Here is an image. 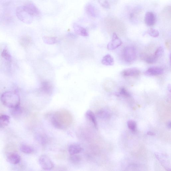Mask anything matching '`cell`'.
<instances>
[{"label":"cell","instance_id":"obj_23","mask_svg":"<svg viewBox=\"0 0 171 171\" xmlns=\"http://www.w3.org/2000/svg\"><path fill=\"white\" fill-rule=\"evenodd\" d=\"M143 59L147 63L152 64L156 62L157 59L154 55H146L143 57Z\"/></svg>","mask_w":171,"mask_h":171},{"label":"cell","instance_id":"obj_11","mask_svg":"<svg viewBox=\"0 0 171 171\" xmlns=\"http://www.w3.org/2000/svg\"><path fill=\"white\" fill-rule=\"evenodd\" d=\"M145 21L146 24L149 26H152L155 24L156 18L154 13L151 12H147L145 15Z\"/></svg>","mask_w":171,"mask_h":171},{"label":"cell","instance_id":"obj_21","mask_svg":"<svg viewBox=\"0 0 171 171\" xmlns=\"http://www.w3.org/2000/svg\"><path fill=\"white\" fill-rule=\"evenodd\" d=\"M161 15L163 18L167 19H171V7L167 6L163 9L161 13Z\"/></svg>","mask_w":171,"mask_h":171},{"label":"cell","instance_id":"obj_34","mask_svg":"<svg viewBox=\"0 0 171 171\" xmlns=\"http://www.w3.org/2000/svg\"><path fill=\"white\" fill-rule=\"evenodd\" d=\"M167 126H168L169 128H171V122H169L168 123H167Z\"/></svg>","mask_w":171,"mask_h":171},{"label":"cell","instance_id":"obj_1","mask_svg":"<svg viewBox=\"0 0 171 171\" xmlns=\"http://www.w3.org/2000/svg\"><path fill=\"white\" fill-rule=\"evenodd\" d=\"M72 117L67 112L58 111L52 116L51 122L55 128L60 129H65L71 123Z\"/></svg>","mask_w":171,"mask_h":171},{"label":"cell","instance_id":"obj_22","mask_svg":"<svg viewBox=\"0 0 171 171\" xmlns=\"http://www.w3.org/2000/svg\"><path fill=\"white\" fill-rule=\"evenodd\" d=\"M20 150L23 153L30 154L34 151V149L32 147L26 145H22L20 147Z\"/></svg>","mask_w":171,"mask_h":171},{"label":"cell","instance_id":"obj_35","mask_svg":"<svg viewBox=\"0 0 171 171\" xmlns=\"http://www.w3.org/2000/svg\"><path fill=\"white\" fill-rule=\"evenodd\" d=\"M168 90L170 92V90H171V86L170 85H168Z\"/></svg>","mask_w":171,"mask_h":171},{"label":"cell","instance_id":"obj_30","mask_svg":"<svg viewBox=\"0 0 171 171\" xmlns=\"http://www.w3.org/2000/svg\"><path fill=\"white\" fill-rule=\"evenodd\" d=\"M120 93L121 95L126 97H128L131 96L129 92L124 87L120 89Z\"/></svg>","mask_w":171,"mask_h":171},{"label":"cell","instance_id":"obj_19","mask_svg":"<svg viewBox=\"0 0 171 171\" xmlns=\"http://www.w3.org/2000/svg\"><path fill=\"white\" fill-rule=\"evenodd\" d=\"M32 42V39L28 36H24L22 37L20 40V44L23 47H28Z\"/></svg>","mask_w":171,"mask_h":171},{"label":"cell","instance_id":"obj_31","mask_svg":"<svg viewBox=\"0 0 171 171\" xmlns=\"http://www.w3.org/2000/svg\"><path fill=\"white\" fill-rule=\"evenodd\" d=\"M101 5L103 8L106 9H109L110 6L108 1H105L103 3H101Z\"/></svg>","mask_w":171,"mask_h":171},{"label":"cell","instance_id":"obj_17","mask_svg":"<svg viewBox=\"0 0 171 171\" xmlns=\"http://www.w3.org/2000/svg\"><path fill=\"white\" fill-rule=\"evenodd\" d=\"M101 63L104 65L113 66L115 63V61L112 56L108 54L103 57Z\"/></svg>","mask_w":171,"mask_h":171},{"label":"cell","instance_id":"obj_26","mask_svg":"<svg viewBox=\"0 0 171 171\" xmlns=\"http://www.w3.org/2000/svg\"><path fill=\"white\" fill-rule=\"evenodd\" d=\"M2 56L3 58L9 62H11L12 59L11 55L8 50L5 49L3 50L2 53Z\"/></svg>","mask_w":171,"mask_h":171},{"label":"cell","instance_id":"obj_32","mask_svg":"<svg viewBox=\"0 0 171 171\" xmlns=\"http://www.w3.org/2000/svg\"><path fill=\"white\" fill-rule=\"evenodd\" d=\"M166 46L167 49L170 50L171 49V41L170 39L167 40L166 41Z\"/></svg>","mask_w":171,"mask_h":171},{"label":"cell","instance_id":"obj_13","mask_svg":"<svg viewBox=\"0 0 171 171\" xmlns=\"http://www.w3.org/2000/svg\"><path fill=\"white\" fill-rule=\"evenodd\" d=\"M140 73L139 69L136 68H131L124 70L122 72V74L125 77H133L139 76Z\"/></svg>","mask_w":171,"mask_h":171},{"label":"cell","instance_id":"obj_28","mask_svg":"<svg viewBox=\"0 0 171 171\" xmlns=\"http://www.w3.org/2000/svg\"><path fill=\"white\" fill-rule=\"evenodd\" d=\"M127 125L129 128L135 132L136 130V124L135 122L133 121V120H130L127 122Z\"/></svg>","mask_w":171,"mask_h":171},{"label":"cell","instance_id":"obj_16","mask_svg":"<svg viewBox=\"0 0 171 171\" xmlns=\"http://www.w3.org/2000/svg\"><path fill=\"white\" fill-rule=\"evenodd\" d=\"M86 116L93 123L95 128H97V123L95 114L91 110H89L86 113Z\"/></svg>","mask_w":171,"mask_h":171},{"label":"cell","instance_id":"obj_18","mask_svg":"<svg viewBox=\"0 0 171 171\" xmlns=\"http://www.w3.org/2000/svg\"><path fill=\"white\" fill-rule=\"evenodd\" d=\"M10 117L6 115H3L0 116V127L2 128L9 125L10 123Z\"/></svg>","mask_w":171,"mask_h":171},{"label":"cell","instance_id":"obj_9","mask_svg":"<svg viewBox=\"0 0 171 171\" xmlns=\"http://www.w3.org/2000/svg\"><path fill=\"white\" fill-rule=\"evenodd\" d=\"M163 69L159 67H152L147 69L145 74L147 76H156L162 74Z\"/></svg>","mask_w":171,"mask_h":171},{"label":"cell","instance_id":"obj_10","mask_svg":"<svg viewBox=\"0 0 171 171\" xmlns=\"http://www.w3.org/2000/svg\"><path fill=\"white\" fill-rule=\"evenodd\" d=\"M85 10L87 14L91 17L96 18L98 15V12L95 7L91 3L87 4Z\"/></svg>","mask_w":171,"mask_h":171},{"label":"cell","instance_id":"obj_33","mask_svg":"<svg viewBox=\"0 0 171 171\" xmlns=\"http://www.w3.org/2000/svg\"><path fill=\"white\" fill-rule=\"evenodd\" d=\"M147 135H150L153 136L155 135V134L153 132H147Z\"/></svg>","mask_w":171,"mask_h":171},{"label":"cell","instance_id":"obj_6","mask_svg":"<svg viewBox=\"0 0 171 171\" xmlns=\"http://www.w3.org/2000/svg\"><path fill=\"white\" fill-rule=\"evenodd\" d=\"M39 165L42 168L45 170H50L54 167V164L52 160L47 156L43 155L39 159Z\"/></svg>","mask_w":171,"mask_h":171},{"label":"cell","instance_id":"obj_3","mask_svg":"<svg viewBox=\"0 0 171 171\" xmlns=\"http://www.w3.org/2000/svg\"><path fill=\"white\" fill-rule=\"evenodd\" d=\"M123 56L124 60L127 62L130 63L135 61L137 57L136 48L133 46H126L123 50Z\"/></svg>","mask_w":171,"mask_h":171},{"label":"cell","instance_id":"obj_4","mask_svg":"<svg viewBox=\"0 0 171 171\" xmlns=\"http://www.w3.org/2000/svg\"><path fill=\"white\" fill-rule=\"evenodd\" d=\"M16 15L20 21L27 24H31L32 22V16L26 12L22 6H19L16 10Z\"/></svg>","mask_w":171,"mask_h":171},{"label":"cell","instance_id":"obj_20","mask_svg":"<svg viewBox=\"0 0 171 171\" xmlns=\"http://www.w3.org/2000/svg\"><path fill=\"white\" fill-rule=\"evenodd\" d=\"M43 40L46 44L48 45L54 44L58 42L57 38L55 36H45L43 37Z\"/></svg>","mask_w":171,"mask_h":171},{"label":"cell","instance_id":"obj_27","mask_svg":"<svg viewBox=\"0 0 171 171\" xmlns=\"http://www.w3.org/2000/svg\"><path fill=\"white\" fill-rule=\"evenodd\" d=\"M163 53V48L162 46H160L157 49L154 55L156 58L157 59L162 55Z\"/></svg>","mask_w":171,"mask_h":171},{"label":"cell","instance_id":"obj_5","mask_svg":"<svg viewBox=\"0 0 171 171\" xmlns=\"http://www.w3.org/2000/svg\"><path fill=\"white\" fill-rule=\"evenodd\" d=\"M22 7L26 12L32 16H38L40 14V12L37 7L32 1L27 2Z\"/></svg>","mask_w":171,"mask_h":171},{"label":"cell","instance_id":"obj_15","mask_svg":"<svg viewBox=\"0 0 171 171\" xmlns=\"http://www.w3.org/2000/svg\"><path fill=\"white\" fill-rule=\"evenodd\" d=\"M7 159L9 162L13 165L18 164L21 161V157L18 154L15 153L9 154Z\"/></svg>","mask_w":171,"mask_h":171},{"label":"cell","instance_id":"obj_29","mask_svg":"<svg viewBox=\"0 0 171 171\" xmlns=\"http://www.w3.org/2000/svg\"><path fill=\"white\" fill-rule=\"evenodd\" d=\"M148 34L154 38H156L159 36V32L157 30L155 29H150L147 32Z\"/></svg>","mask_w":171,"mask_h":171},{"label":"cell","instance_id":"obj_14","mask_svg":"<svg viewBox=\"0 0 171 171\" xmlns=\"http://www.w3.org/2000/svg\"><path fill=\"white\" fill-rule=\"evenodd\" d=\"M73 28L77 34L83 36H88L89 34L86 29L80 25L74 23Z\"/></svg>","mask_w":171,"mask_h":171},{"label":"cell","instance_id":"obj_7","mask_svg":"<svg viewBox=\"0 0 171 171\" xmlns=\"http://www.w3.org/2000/svg\"><path fill=\"white\" fill-rule=\"evenodd\" d=\"M122 44L121 39L118 37L115 32H114L112 39L107 45V48L109 50H114L119 47Z\"/></svg>","mask_w":171,"mask_h":171},{"label":"cell","instance_id":"obj_2","mask_svg":"<svg viewBox=\"0 0 171 171\" xmlns=\"http://www.w3.org/2000/svg\"><path fill=\"white\" fill-rule=\"evenodd\" d=\"M1 101L5 106L10 108L19 105L20 100L18 94L12 91L3 93L1 97Z\"/></svg>","mask_w":171,"mask_h":171},{"label":"cell","instance_id":"obj_24","mask_svg":"<svg viewBox=\"0 0 171 171\" xmlns=\"http://www.w3.org/2000/svg\"><path fill=\"white\" fill-rule=\"evenodd\" d=\"M11 109V113L13 116H18L22 114V109L19 105Z\"/></svg>","mask_w":171,"mask_h":171},{"label":"cell","instance_id":"obj_25","mask_svg":"<svg viewBox=\"0 0 171 171\" xmlns=\"http://www.w3.org/2000/svg\"><path fill=\"white\" fill-rule=\"evenodd\" d=\"M69 160L71 163L76 164L81 161V156L78 155V154H76V155H71L70 157Z\"/></svg>","mask_w":171,"mask_h":171},{"label":"cell","instance_id":"obj_12","mask_svg":"<svg viewBox=\"0 0 171 171\" xmlns=\"http://www.w3.org/2000/svg\"><path fill=\"white\" fill-rule=\"evenodd\" d=\"M83 150L82 147L79 144L73 143L68 148V152L70 155H76L81 152Z\"/></svg>","mask_w":171,"mask_h":171},{"label":"cell","instance_id":"obj_8","mask_svg":"<svg viewBox=\"0 0 171 171\" xmlns=\"http://www.w3.org/2000/svg\"><path fill=\"white\" fill-rule=\"evenodd\" d=\"M53 86L51 83L47 81H43L40 87V90L43 93L48 95H51L53 91Z\"/></svg>","mask_w":171,"mask_h":171}]
</instances>
